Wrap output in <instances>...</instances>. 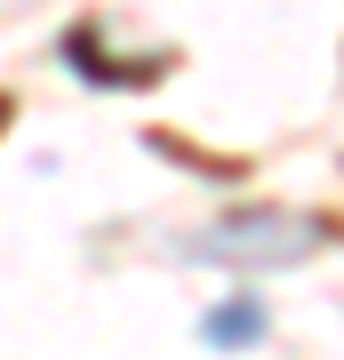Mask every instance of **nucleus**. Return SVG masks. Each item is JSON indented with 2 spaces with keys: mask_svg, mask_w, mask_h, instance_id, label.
<instances>
[{
  "mask_svg": "<svg viewBox=\"0 0 344 360\" xmlns=\"http://www.w3.org/2000/svg\"><path fill=\"white\" fill-rule=\"evenodd\" d=\"M312 240H320V224L305 217H241V224H217L200 248H208V264H296Z\"/></svg>",
  "mask_w": 344,
  "mask_h": 360,
  "instance_id": "nucleus-1",
  "label": "nucleus"
},
{
  "mask_svg": "<svg viewBox=\"0 0 344 360\" xmlns=\"http://www.w3.org/2000/svg\"><path fill=\"white\" fill-rule=\"evenodd\" d=\"M208 336H217V345H248V336H256V304H224Z\"/></svg>",
  "mask_w": 344,
  "mask_h": 360,
  "instance_id": "nucleus-2",
  "label": "nucleus"
}]
</instances>
